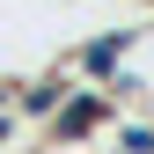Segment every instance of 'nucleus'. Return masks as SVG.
Segmentation results:
<instances>
[{
	"label": "nucleus",
	"mask_w": 154,
	"mask_h": 154,
	"mask_svg": "<svg viewBox=\"0 0 154 154\" xmlns=\"http://www.w3.org/2000/svg\"><path fill=\"white\" fill-rule=\"evenodd\" d=\"M15 88H22V73H0V110H15Z\"/></svg>",
	"instance_id": "obj_3"
},
{
	"label": "nucleus",
	"mask_w": 154,
	"mask_h": 154,
	"mask_svg": "<svg viewBox=\"0 0 154 154\" xmlns=\"http://www.w3.org/2000/svg\"><path fill=\"white\" fill-rule=\"evenodd\" d=\"M22 140H29V125L15 118V110H0V154H29Z\"/></svg>",
	"instance_id": "obj_2"
},
{
	"label": "nucleus",
	"mask_w": 154,
	"mask_h": 154,
	"mask_svg": "<svg viewBox=\"0 0 154 154\" xmlns=\"http://www.w3.org/2000/svg\"><path fill=\"white\" fill-rule=\"evenodd\" d=\"M73 88H81V81H73L66 66H44V73H22V88H15V118H22L29 132H37V125L51 132V125H59V110L73 103Z\"/></svg>",
	"instance_id": "obj_1"
}]
</instances>
